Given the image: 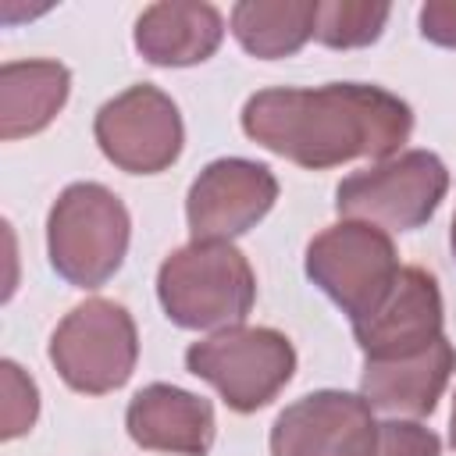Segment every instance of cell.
<instances>
[{
	"label": "cell",
	"instance_id": "6da1fadb",
	"mask_svg": "<svg viewBox=\"0 0 456 456\" xmlns=\"http://www.w3.org/2000/svg\"><path fill=\"white\" fill-rule=\"evenodd\" d=\"M242 132L310 171L360 157L388 160L413 132L406 100L367 82H328L317 89H260L242 107Z\"/></svg>",
	"mask_w": 456,
	"mask_h": 456
},
{
	"label": "cell",
	"instance_id": "7a4b0ae2",
	"mask_svg": "<svg viewBox=\"0 0 456 456\" xmlns=\"http://www.w3.org/2000/svg\"><path fill=\"white\" fill-rule=\"evenodd\" d=\"M157 299L178 328H235L256 303V274L232 242H189L157 271Z\"/></svg>",
	"mask_w": 456,
	"mask_h": 456
},
{
	"label": "cell",
	"instance_id": "3957f363",
	"mask_svg": "<svg viewBox=\"0 0 456 456\" xmlns=\"http://www.w3.org/2000/svg\"><path fill=\"white\" fill-rule=\"evenodd\" d=\"M132 221L125 203L100 182L68 185L46 217V253L53 271L75 289H100L125 264Z\"/></svg>",
	"mask_w": 456,
	"mask_h": 456
},
{
	"label": "cell",
	"instance_id": "277c9868",
	"mask_svg": "<svg viewBox=\"0 0 456 456\" xmlns=\"http://www.w3.org/2000/svg\"><path fill=\"white\" fill-rule=\"evenodd\" d=\"M392 235L370 221H338L310 239L306 278L356 324L367 321L399 278Z\"/></svg>",
	"mask_w": 456,
	"mask_h": 456
},
{
	"label": "cell",
	"instance_id": "5b68a950",
	"mask_svg": "<svg viewBox=\"0 0 456 456\" xmlns=\"http://www.w3.org/2000/svg\"><path fill=\"white\" fill-rule=\"evenodd\" d=\"M189 374L214 385L228 410L253 413L267 406L296 370L292 342L274 328H221L185 349Z\"/></svg>",
	"mask_w": 456,
	"mask_h": 456
},
{
	"label": "cell",
	"instance_id": "8992f818",
	"mask_svg": "<svg viewBox=\"0 0 456 456\" xmlns=\"http://www.w3.org/2000/svg\"><path fill=\"white\" fill-rule=\"evenodd\" d=\"M449 171L431 150H403L338 182L335 210L349 221H370L385 232L428 224L445 200Z\"/></svg>",
	"mask_w": 456,
	"mask_h": 456
},
{
	"label": "cell",
	"instance_id": "52a82bcc",
	"mask_svg": "<svg viewBox=\"0 0 456 456\" xmlns=\"http://www.w3.org/2000/svg\"><path fill=\"white\" fill-rule=\"evenodd\" d=\"M139 360V335L132 314L114 299L78 303L50 338V363L61 381L86 395L121 388Z\"/></svg>",
	"mask_w": 456,
	"mask_h": 456
},
{
	"label": "cell",
	"instance_id": "ba28073f",
	"mask_svg": "<svg viewBox=\"0 0 456 456\" xmlns=\"http://www.w3.org/2000/svg\"><path fill=\"white\" fill-rule=\"evenodd\" d=\"M93 135L103 157L128 175L167 171L185 142V128L175 100L150 82L132 86L114 100H107L96 110Z\"/></svg>",
	"mask_w": 456,
	"mask_h": 456
},
{
	"label": "cell",
	"instance_id": "9c48e42d",
	"mask_svg": "<svg viewBox=\"0 0 456 456\" xmlns=\"http://www.w3.org/2000/svg\"><path fill=\"white\" fill-rule=\"evenodd\" d=\"M278 200V178L271 167L246 157H221L207 164L189 185L185 221L192 242H232L249 232Z\"/></svg>",
	"mask_w": 456,
	"mask_h": 456
},
{
	"label": "cell",
	"instance_id": "30bf717a",
	"mask_svg": "<svg viewBox=\"0 0 456 456\" xmlns=\"http://www.w3.org/2000/svg\"><path fill=\"white\" fill-rule=\"evenodd\" d=\"M378 435L370 403L321 388L285 406L271 428V456H367Z\"/></svg>",
	"mask_w": 456,
	"mask_h": 456
},
{
	"label": "cell",
	"instance_id": "8fae6325",
	"mask_svg": "<svg viewBox=\"0 0 456 456\" xmlns=\"http://www.w3.org/2000/svg\"><path fill=\"white\" fill-rule=\"evenodd\" d=\"M442 324L445 317L435 274L424 267H403L388 299L367 321H356L353 335L363 349V360H403L445 338Z\"/></svg>",
	"mask_w": 456,
	"mask_h": 456
},
{
	"label": "cell",
	"instance_id": "7c38bea8",
	"mask_svg": "<svg viewBox=\"0 0 456 456\" xmlns=\"http://www.w3.org/2000/svg\"><path fill=\"white\" fill-rule=\"evenodd\" d=\"M125 428L139 449L171 456H207L214 449V406L178 385L153 381L139 388L125 410Z\"/></svg>",
	"mask_w": 456,
	"mask_h": 456
},
{
	"label": "cell",
	"instance_id": "4fadbf2b",
	"mask_svg": "<svg viewBox=\"0 0 456 456\" xmlns=\"http://www.w3.org/2000/svg\"><path fill=\"white\" fill-rule=\"evenodd\" d=\"M456 370V349L449 338H438L431 349L403 360H363L360 395L370 410L424 417L438 406L449 378Z\"/></svg>",
	"mask_w": 456,
	"mask_h": 456
},
{
	"label": "cell",
	"instance_id": "5bb4252c",
	"mask_svg": "<svg viewBox=\"0 0 456 456\" xmlns=\"http://www.w3.org/2000/svg\"><path fill=\"white\" fill-rule=\"evenodd\" d=\"M224 36V18L214 4L164 0L150 4L135 21V50L157 68H189L214 57Z\"/></svg>",
	"mask_w": 456,
	"mask_h": 456
},
{
	"label": "cell",
	"instance_id": "9a60e30c",
	"mask_svg": "<svg viewBox=\"0 0 456 456\" xmlns=\"http://www.w3.org/2000/svg\"><path fill=\"white\" fill-rule=\"evenodd\" d=\"M71 71L61 61H7L0 68V135L43 132L64 107Z\"/></svg>",
	"mask_w": 456,
	"mask_h": 456
},
{
	"label": "cell",
	"instance_id": "2e32d148",
	"mask_svg": "<svg viewBox=\"0 0 456 456\" xmlns=\"http://www.w3.org/2000/svg\"><path fill=\"white\" fill-rule=\"evenodd\" d=\"M317 7V0H242L232 7V36L249 57H292L314 36Z\"/></svg>",
	"mask_w": 456,
	"mask_h": 456
},
{
	"label": "cell",
	"instance_id": "e0dca14e",
	"mask_svg": "<svg viewBox=\"0 0 456 456\" xmlns=\"http://www.w3.org/2000/svg\"><path fill=\"white\" fill-rule=\"evenodd\" d=\"M392 7L388 4H370V0H328L317 7V43L331 46V50H356V46H370L385 21H388Z\"/></svg>",
	"mask_w": 456,
	"mask_h": 456
},
{
	"label": "cell",
	"instance_id": "ac0fdd59",
	"mask_svg": "<svg viewBox=\"0 0 456 456\" xmlns=\"http://www.w3.org/2000/svg\"><path fill=\"white\" fill-rule=\"evenodd\" d=\"M0 370H4V428H0V435L18 438L36 424L39 392H36V381L14 360H4Z\"/></svg>",
	"mask_w": 456,
	"mask_h": 456
},
{
	"label": "cell",
	"instance_id": "d6986e66",
	"mask_svg": "<svg viewBox=\"0 0 456 456\" xmlns=\"http://www.w3.org/2000/svg\"><path fill=\"white\" fill-rule=\"evenodd\" d=\"M442 442L417 420H381L367 456H438Z\"/></svg>",
	"mask_w": 456,
	"mask_h": 456
},
{
	"label": "cell",
	"instance_id": "ffe728a7",
	"mask_svg": "<svg viewBox=\"0 0 456 456\" xmlns=\"http://www.w3.org/2000/svg\"><path fill=\"white\" fill-rule=\"evenodd\" d=\"M420 36L435 46L456 50V0H428L420 7Z\"/></svg>",
	"mask_w": 456,
	"mask_h": 456
},
{
	"label": "cell",
	"instance_id": "44dd1931",
	"mask_svg": "<svg viewBox=\"0 0 456 456\" xmlns=\"http://www.w3.org/2000/svg\"><path fill=\"white\" fill-rule=\"evenodd\" d=\"M449 438H452V449H456V399H452V417H449Z\"/></svg>",
	"mask_w": 456,
	"mask_h": 456
},
{
	"label": "cell",
	"instance_id": "7402d4cb",
	"mask_svg": "<svg viewBox=\"0 0 456 456\" xmlns=\"http://www.w3.org/2000/svg\"><path fill=\"white\" fill-rule=\"evenodd\" d=\"M449 246H452V256H456V217H452V232H449Z\"/></svg>",
	"mask_w": 456,
	"mask_h": 456
}]
</instances>
